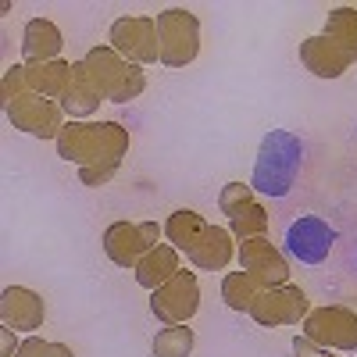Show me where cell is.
<instances>
[{"instance_id": "obj_12", "label": "cell", "mask_w": 357, "mask_h": 357, "mask_svg": "<svg viewBox=\"0 0 357 357\" xmlns=\"http://www.w3.org/2000/svg\"><path fill=\"white\" fill-rule=\"evenodd\" d=\"M301 65L318 79H340L354 65V57L321 33V36H311V40L301 43Z\"/></svg>"}, {"instance_id": "obj_6", "label": "cell", "mask_w": 357, "mask_h": 357, "mask_svg": "<svg viewBox=\"0 0 357 357\" xmlns=\"http://www.w3.org/2000/svg\"><path fill=\"white\" fill-rule=\"evenodd\" d=\"M333 243H336V229L321 215H301L286 229L282 254L301 261V264H321V261H329Z\"/></svg>"}, {"instance_id": "obj_13", "label": "cell", "mask_w": 357, "mask_h": 357, "mask_svg": "<svg viewBox=\"0 0 357 357\" xmlns=\"http://www.w3.org/2000/svg\"><path fill=\"white\" fill-rule=\"evenodd\" d=\"M82 68H86L89 82L97 86V93H100L104 100H111V93L118 89V82H122L129 61H126V57L118 54L111 43H97V47H89V50H86Z\"/></svg>"}, {"instance_id": "obj_24", "label": "cell", "mask_w": 357, "mask_h": 357, "mask_svg": "<svg viewBox=\"0 0 357 357\" xmlns=\"http://www.w3.org/2000/svg\"><path fill=\"white\" fill-rule=\"evenodd\" d=\"M154 357H190L193 354V329L190 325H165L151 343Z\"/></svg>"}, {"instance_id": "obj_33", "label": "cell", "mask_w": 357, "mask_h": 357, "mask_svg": "<svg viewBox=\"0 0 357 357\" xmlns=\"http://www.w3.org/2000/svg\"><path fill=\"white\" fill-rule=\"evenodd\" d=\"M325 357H333V350H329V354H325Z\"/></svg>"}, {"instance_id": "obj_10", "label": "cell", "mask_w": 357, "mask_h": 357, "mask_svg": "<svg viewBox=\"0 0 357 357\" xmlns=\"http://www.w3.org/2000/svg\"><path fill=\"white\" fill-rule=\"evenodd\" d=\"M240 272H247L261 289H275V286L289 282L286 254L268 240V236H257V240H243L240 243Z\"/></svg>"}, {"instance_id": "obj_11", "label": "cell", "mask_w": 357, "mask_h": 357, "mask_svg": "<svg viewBox=\"0 0 357 357\" xmlns=\"http://www.w3.org/2000/svg\"><path fill=\"white\" fill-rule=\"evenodd\" d=\"M0 318H4L8 329L15 333H33L43 329V318H47V304L43 296L25 289V286H8L0 293Z\"/></svg>"}, {"instance_id": "obj_8", "label": "cell", "mask_w": 357, "mask_h": 357, "mask_svg": "<svg viewBox=\"0 0 357 357\" xmlns=\"http://www.w3.org/2000/svg\"><path fill=\"white\" fill-rule=\"evenodd\" d=\"M197 307H200V282L197 272H186V268L151 293V311L161 325H190Z\"/></svg>"}, {"instance_id": "obj_2", "label": "cell", "mask_w": 357, "mask_h": 357, "mask_svg": "<svg viewBox=\"0 0 357 357\" xmlns=\"http://www.w3.org/2000/svg\"><path fill=\"white\" fill-rule=\"evenodd\" d=\"M301 168H304V139L289 129H272V132H264V139L257 146L250 190L261 197L282 200L293 193L296 178H301Z\"/></svg>"}, {"instance_id": "obj_14", "label": "cell", "mask_w": 357, "mask_h": 357, "mask_svg": "<svg viewBox=\"0 0 357 357\" xmlns=\"http://www.w3.org/2000/svg\"><path fill=\"white\" fill-rule=\"evenodd\" d=\"M61 29H57L50 18H33L25 22V33H22V57L25 65H47L61 57Z\"/></svg>"}, {"instance_id": "obj_31", "label": "cell", "mask_w": 357, "mask_h": 357, "mask_svg": "<svg viewBox=\"0 0 357 357\" xmlns=\"http://www.w3.org/2000/svg\"><path fill=\"white\" fill-rule=\"evenodd\" d=\"M139 229H143V240L151 243V247H158V243H161L165 225H158V222H139Z\"/></svg>"}, {"instance_id": "obj_3", "label": "cell", "mask_w": 357, "mask_h": 357, "mask_svg": "<svg viewBox=\"0 0 357 357\" xmlns=\"http://www.w3.org/2000/svg\"><path fill=\"white\" fill-rule=\"evenodd\" d=\"M158 40H161V65L186 68L200 54V18L186 8H168L158 15Z\"/></svg>"}, {"instance_id": "obj_9", "label": "cell", "mask_w": 357, "mask_h": 357, "mask_svg": "<svg viewBox=\"0 0 357 357\" xmlns=\"http://www.w3.org/2000/svg\"><path fill=\"white\" fill-rule=\"evenodd\" d=\"M301 329L325 350H357V314L343 304L311 307Z\"/></svg>"}, {"instance_id": "obj_28", "label": "cell", "mask_w": 357, "mask_h": 357, "mask_svg": "<svg viewBox=\"0 0 357 357\" xmlns=\"http://www.w3.org/2000/svg\"><path fill=\"white\" fill-rule=\"evenodd\" d=\"M15 357H75V354L65 343H47L40 336H29L25 343H18V354Z\"/></svg>"}, {"instance_id": "obj_21", "label": "cell", "mask_w": 357, "mask_h": 357, "mask_svg": "<svg viewBox=\"0 0 357 357\" xmlns=\"http://www.w3.org/2000/svg\"><path fill=\"white\" fill-rule=\"evenodd\" d=\"M325 36L340 43L357 61V8H333L325 18Z\"/></svg>"}, {"instance_id": "obj_1", "label": "cell", "mask_w": 357, "mask_h": 357, "mask_svg": "<svg viewBox=\"0 0 357 357\" xmlns=\"http://www.w3.org/2000/svg\"><path fill=\"white\" fill-rule=\"evenodd\" d=\"M54 143L57 158H65L75 168L118 172L122 158L129 154V129L118 122H68Z\"/></svg>"}, {"instance_id": "obj_32", "label": "cell", "mask_w": 357, "mask_h": 357, "mask_svg": "<svg viewBox=\"0 0 357 357\" xmlns=\"http://www.w3.org/2000/svg\"><path fill=\"white\" fill-rule=\"evenodd\" d=\"M18 354V347H15V329H0V357H15Z\"/></svg>"}, {"instance_id": "obj_7", "label": "cell", "mask_w": 357, "mask_h": 357, "mask_svg": "<svg viewBox=\"0 0 357 357\" xmlns=\"http://www.w3.org/2000/svg\"><path fill=\"white\" fill-rule=\"evenodd\" d=\"M4 114H8V122L18 132H29V136H36V139H57V136H61V129L68 126L65 122V107L57 104V100L40 97V93L18 97L15 104L4 107Z\"/></svg>"}, {"instance_id": "obj_5", "label": "cell", "mask_w": 357, "mask_h": 357, "mask_svg": "<svg viewBox=\"0 0 357 357\" xmlns=\"http://www.w3.org/2000/svg\"><path fill=\"white\" fill-rule=\"evenodd\" d=\"M261 329H275V325H304V318L311 314V301L301 286H275V289H261L257 301L247 311Z\"/></svg>"}, {"instance_id": "obj_23", "label": "cell", "mask_w": 357, "mask_h": 357, "mask_svg": "<svg viewBox=\"0 0 357 357\" xmlns=\"http://www.w3.org/2000/svg\"><path fill=\"white\" fill-rule=\"evenodd\" d=\"M261 286L247 275V272H229L222 279V301L232 307V311H250V304L257 301Z\"/></svg>"}, {"instance_id": "obj_19", "label": "cell", "mask_w": 357, "mask_h": 357, "mask_svg": "<svg viewBox=\"0 0 357 357\" xmlns=\"http://www.w3.org/2000/svg\"><path fill=\"white\" fill-rule=\"evenodd\" d=\"M100 104H104V97L97 93V86L89 82L82 61H72V89H68V97L61 100L65 114L72 118V122H82V118H89Z\"/></svg>"}, {"instance_id": "obj_16", "label": "cell", "mask_w": 357, "mask_h": 357, "mask_svg": "<svg viewBox=\"0 0 357 357\" xmlns=\"http://www.w3.org/2000/svg\"><path fill=\"white\" fill-rule=\"evenodd\" d=\"M236 257V243H232V232L222 225H207V232L200 236V243L186 254V261L200 272H222L229 268V261Z\"/></svg>"}, {"instance_id": "obj_29", "label": "cell", "mask_w": 357, "mask_h": 357, "mask_svg": "<svg viewBox=\"0 0 357 357\" xmlns=\"http://www.w3.org/2000/svg\"><path fill=\"white\" fill-rule=\"evenodd\" d=\"M79 178H82V186H107L111 178H114V172L111 168H79Z\"/></svg>"}, {"instance_id": "obj_30", "label": "cell", "mask_w": 357, "mask_h": 357, "mask_svg": "<svg viewBox=\"0 0 357 357\" xmlns=\"http://www.w3.org/2000/svg\"><path fill=\"white\" fill-rule=\"evenodd\" d=\"M293 354H296V357H325L329 350H325V347H318L311 336H304V333H301V336L293 340Z\"/></svg>"}, {"instance_id": "obj_18", "label": "cell", "mask_w": 357, "mask_h": 357, "mask_svg": "<svg viewBox=\"0 0 357 357\" xmlns=\"http://www.w3.org/2000/svg\"><path fill=\"white\" fill-rule=\"evenodd\" d=\"M29 68V86H33V93L47 97V100H57L61 104L72 89V65L68 61H47V65H25Z\"/></svg>"}, {"instance_id": "obj_22", "label": "cell", "mask_w": 357, "mask_h": 357, "mask_svg": "<svg viewBox=\"0 0 357 357\" xmlns=\"http://www.w3.org/2000/svg\"><path fill=\"white\" fill-rule=\"evenodd\" d=\"M229 232H232V240H257V236H264L268 232V211L254 200V204H247V207H240L232 218H229Z\"/></svg>"}, {"instance_id": "obj_26", "label": "cell", "mask_w": 357, "mask_h": 357, "mask_svg": "<svg viewBox=\"0 0 357 357\" xmlns=\"http://www.w3.org/2000/svg\"><path fill=\"white\" fill-rule=\"evenodd\" d=\"M247 204H254V190H250V183H225L222 186V193H218V211L222 215H236L240 207H247Z\"/></svg>"}, {"instance_id": "obj_25", "label": "cell", "mask_w": 357, "mask_h": 357, "mask_svg": "<svg viewBox=\"0 0 357 357\" xmlns=\"http://www.w3.org/2000/svg\"><path fill=\"white\" fill-rule=\"evenodd\" d=\"M25 93H33V86H29V68L25 65H11L4 72V79H0V100H4V107H8V104H15Z\"/></svg>"}, {"instance_id": "obj_20", "label": "cell", "mask_w": 357, "mask_h": 357, "mask_svg": "<svg viewBox=\"0 0 357 357\" xmlns=\"http://www.w3.org/2000/svg\"><path fill=\"white\" fill-rule=\"evenodd\" d=\"M207 222L204 215H197V211H172V218L165 222V240L178 250V254H190L197 243H200V236L207 232Z\"/></svg>"}, {"instance_id": "obj_4", "label": "cell", "mask_w": 357, "mask_h": 357, "mask_svg": "<svg viewBox=\"0 0 357 357\" xmlns=\"http://www.w3.org/2000/svg\"><path fill=\"white\" fill-rule=\"evenodd\" d=\"M107 43L126 57L129 65H158L161 61V40H158V18L151 15H126L111 22Z\"/></svg>"}, {"instance_id": "obj_15", "label": "cell", "mask_w": 357, "mask_h": 357, "mask_svg": "<svg viewBox=\"0 0 357 357\" xmlns=\"http://www.w3.org/2000/svg\"><path fill=\"white\" fill-rule=\"evenodd\" d=\"M146 250H154V247L143 240V229H139V225H132V222H114V225L104 229V254H107L118 268H136Z\"/></svg>"}, {"instance_id": "obj_17", "label": "cell", "mask_w": 357, "mask_h": 357, "mask_svg": "<svg viewBox=\"0 0 357 357\" xmlns=\"http://www.w3.org/2000/svg\"><path fill=\"white\" fill-rule=\"evenodd\" d=\"M178 272H183V264H178V250L172 243H158L154 250H146L139 257V264L132 268V275L143 289H161L168 279H175Z\"/></svg>"}, {"instance_id": "obj_27", "label": "cell", "mask_w": 357, "mask_h": 357, "mask_svg": "<svg viewBox=\"0 0 357 357\" xmlns=\"http://www.w3.org/2000/svg\"><path fill=\"white\" fill-rule=\"evenodd\" d=\"M143 89H146V72L139 65H129L122 82H118V89L111 93V104H129V100H136L143 93Z\"/></svg>"}]
</instances>
